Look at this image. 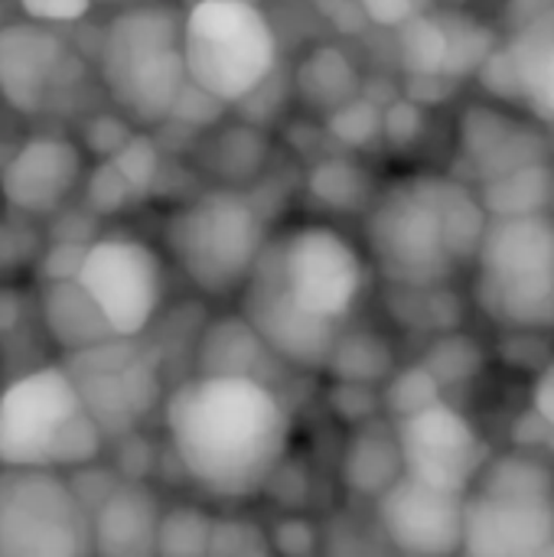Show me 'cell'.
Masks as SVG:
<instances>
[{"label":"cell","mask_w":554,"mask_h":557,"mask_svg":"<svg viewBox=\"0 0 554 557\" xmlns=\"http://www.w3.org/2000/svg\"><path fill=\"white\" fill-rule=\"evenodd\" d=\"M402 473H405V467H402V450H398L395 428L379 424L372 418L362 421L356 428V434L349 437L343 463H340V476H343L346 490L356 493V496L376 499Z\"/></svg>","instance_id":"603a6c76"},{"label":"cell","mask_w":554,"mask_h":557,"mask_svg":"<svg viewBox=\"0 0 554 557\" xmlns=\"http://www.w3.org/2000/svg\"><path fill=\"white\" fill-rule=\"evenodd\" d=\"M480 310L513 333L554 326V215L490 219L473 255Z\"/></svg>","instance_id":"8992f818"},{"label":"cell","mask_w":554,"mask_h":557,"mask_svg":"<svg viewBox=\"0 0 554 557\" xmlns=\"http://www.w3.org/2000/svg\"><path fill=\"white\" fill-rule=\"evenodd\" d=\"M434 0H356V7L376 23V26H389L398 29L402 23H408L411 16H421L431 10Z\"/></svg>","instance_id":"ab89813d"},{"label":"cell","mask_w":554,"mask_h":557,"mask_svg":"<svg viewBox=\"0 0 554 557\" xmlns=\"http://www.w3.org/2000/svg\"><path fill=\"white\" fill-rule=\"evenodd\" d=\"M88 173L85 147L65 134H33L0 166V202L20 219H49L82 189Z\"/></svg>","instance_id":"5bb4252c"},{"label":"cell","mask_w":554,"mask_h":557,"mask_svg":"<svg viewBox=\"0 0 554 557\" xmlns=\"http://www.w3.org/2000/svg\"><path fill=\"white\" fill-rule=\"evenodd\" d=\"M294 85L310 108L330 114L333 108L359 95V72L346 52H340L336 46H320L300 59L294 72Z\"/></svg>","instance_id":"484cf974"},{"label":"cell","mask_w":554,"mask_h":557,"mask_svg":"<svg viewBox=\"0 0 554 557\" xmlns=\"http://www.w3.org/2000/svg\"><path fill=\"white\" fill-rule=\"evenodd\" d=\"M88 522H91V555H153L160 503L137 480L111 483L101 493L98 506L88 509Z\"/></svg>","instance_id":"d6986e66"},{"label":"cell","mask_w":554,"mask_h":557,"mask_svg":"<svg viewBox=\"0 0 554 557\" xmlns=\"http://www.w3.org/2000/svg\"><path fill=\"white\" fill-rule=\"evenodd\" d=\"M212 512L202 506H170L160 509L153 555L167 557H206L212 539Z\"/></svg>","instance_id":"f1b7e54d"},{"label":"cell","mask_w":554,"mask_h":557,"mask_svg":"<svg viewBox=\"0 0 554 557\" xmlns=\"http://www.w3.org/2000/svg\"><path fill=\"white\" fill-rule=\"evenodd\" d=\"M36 313L46 339L56 349H62V356L98 346L114 336L108 320L101 317V310L75 277L46 281L36 297Z\"/></svg>","instance_id":"7402d4cb"},{"label":"cell","mask_w":554,"mask_h":557,"mask_svg":"<svg viewBox=\"0 0 554 557\" xmlns=\"http://www.w3.org/2000/svg\"><path fill=\"white\" fill-rule=\"evenodd\" d=\"M268 542L274 555H313L320 548V529L304 516H291L268 529Z\"/></svg>","instance_id":"8d00e7d4"},{"label":"cell","mask_w":554,"mask_h":557,"mask_svg":"<svg viewBox=\"0 0 554 557\" xmlns=\"http://www.w3.org/2000/svg\"><path fill=\"white\" fill-rule=\"evenodd\" d=\"M183 59L199 91L245 104L274 78L281 46L255 0H196L183 13Z\"/></svg>","instance_id":"52a82bcc"},{"label":"cell","mask_w":554,"mask_h":557,"mask_svg":"<svg viewBox=\"0 0 554 557\" xmlns=\"http://www.w3.org/2000/svg\"><path fill=\"white\" fill-rule=\"evenodd\" d=\"M532 411L554 431V359H549L532 385Z\"/></svg>","instance_id":"60d3db41"},{"label":"cell","mask_w":554,"mask_h":557,"mask_svg":"<svg viewBox=\"0 0 554 557\" xmlns=\"http://www.w3.org/2000/svg\"><path fill=\"white\" fill-rule=\"evenodd\" d=\"M163 431L189 483L222 503L264 493L294 434L274 385L209 372H196L163 398Z\"/></svg>","instance_id":"6da1fadb"},{"label":"cell","mask_w":554,"mask_h":557,"mask_svg":"<svg viewBox=\"0 0 554 557\" xmlns=\"http://www.w3.org/2000/svg\"><path fill=\"white\" fill-rule=\"evenodd\" d=\"M529 3H535V10H542V7H549L552 0H529ZM535 10H532V13H535Z\"/></svg>","instance_id":"b9f144b4"},{"label":"cell","mask_w":554,"mask_h":557,"mask_svg":"<svg viewBox=\"0 0 554 557\" xmlns=\"http://www.w3.org/2000/svg\"><path fill=\"white\" fill-rule=\"evenodd\" d=\"M424 131V111L415 101H392L382 111V137L392 147H411Z\"/></svg>","instance_id":"74e56055"},{"label":"cell","mask_w":554,"mask_h":557,"mask_svg":"<svg viewBox=\"0 0 554 557\" xmlns=\"http://www.w3.org/2000/svg\"><path fill=\"white\" fill-rule=\"evenodd\" d=\"M264 362H281L278 356H271V349L258 339V333L248 326V320L238 317H225L216 320L199 343V372L209 375H251L261 379V366ZM271 385V382H268Z\"/></svg>","instance_id":"cb8c5ba5"},{"label":"cell","mask_w":554,"mask_h":557,"mask_svg":"<svg viewBox=\"0 0 554 557\" xmlns=\"http://www.w3.org/2000/svg\"><path fill=\"white\" fill-rule=\"evenodd\" d=\"M460 552L473 557L554 555V496L467 493Z\"/></svg>","instance_id":"e0dca14e"},{"label":"cell","mask_w":554,"mask_h":557,"mask_svg":"<svg viewBox=\"0 0 554 557\" xmlns=\"http://www.w3.org/2000/svg\"><path fill=\"white\" fill-rule=\"evenodd\" d=\"M398 52H402V62L411 72V78L415 75H444L447 36H444L441 16H434L428 10V13L402 23L398 26Z\"/></svg>","instance_id":"f546056e"},{"label":"cell","mask_w":554,"mask_h":557,"mask_svg":"<svg viewBox=\"0 0 554 557\" xmlns=\"http://www.w3.org/2000/svg\"><path fill=\"white\" fill-rule=\"evenodd\" d=\"M238 300H242V317L258 333V339L271 349V356L297 369H327L340 326L300 310L278 284L264 251L248 284L242 287Z\"/></svg>","instance_id":"2e32d148"},{"label":"cell","mask_w":554,"mask_h":557,"mask_svg":"<svg viewBox=\"0 0 554 557\" xmlns=\"http://www.w3.org/2000/svg\"><path fill=\"white\" fill-rule=\"evenodd\" d=\"M310 193L327 209H359L362 202H372V183L366 170L353 160L333 157L313 166L310 173Z\"/></svg>","instance_id":"4dcf8cb0"},{"label":"cell","mask_w":554,"mask_h":557,"mask_svg":"<svg viewBox=\"0 0 554 557\" xmlns=\"http://www.w3.org/2000/svg\"><path fill=\"white\" fill-rule=\"evenodd\" d=\"M82 62L56 26L13 20L0 23V98L16 114L56 111L78 85Z\"/></svg>","instance_id":"7c38bea8"},{"label":"cell","mask_w":554,"mask_h":557,"mask_svg":"<svg viewBox=\"0 0 554 557\" xmlns=\"http://www.w3.org/2000/svg\"><path fill=\"white\" fill-rule=\"evenodd\" d=\"M88 414L104 441L134 434L163 401V382L153 356L131 336H111L98 346L62 356Z\"/></svg>","instance_id":"8fae6325"},{"label":"cell","mask_w":554,"mask_h":557,"mask_svg":"<svg viewBox=\"0 0 554 557\" xmlns=\"http://www.w3.org/2000/svg\"><path fill=\"white\" fill-rule=\"evenodd\" d=\"M477 196H480L490 219L549 212L554 202V170L549 166V160L516 166L509 173L483 180Z\"/></svg>","instance_id":"d4e9b609"},{"label":"cell","mask_w":554,"mask_h":557,"mask_svg":"<svg viewBox=\"0 0 554 557\" xmlns=\"http://www.w3.org/2000/svg\"><path fill=\"white\" fill-rule=\"evenodd\" d=\"M330 134L346 147H369L382 137V111L366 98H349L327 114Z\"/></svg>","instance_id":"d590c367"},{"label":"cell","mask_w":554,"mask_h":557,"mask_svg":"<svg viewBox=\"0 0 554 557\" xmlns=\"http://www.w3.org/2000/svg\"><path fill=\"white\" fill-rule=\"evenodd\" d=\"M395 437L405 473L451 493H470L493 454L473 421L444 398L398 418Z\"/></svg>","instance_id":"4fadbf2b"},{"label":"cell","mask_w":554,"mask_h":557,"mask_svg":"<svg viewBox=\"0 0 554 557\" xmlns=\"http://www.w3.org/2000/svg\"><path fill=\"white\" fill-rule=\"evenodd\" d=\"M284 294L327 323H343L366 290V255L359 245L327 222H304L264 245Z\"/></svg>","instance_id":"9c48e42d"},{"label":"cell","mask_w":554,"mask_h":557,"mask_svg":"<svg viewBox=\"0 0 554 557\" xmlns=\"http://www.w3.org/2000/svg\"><path fill=\"white\" fill-rule=\"evenodd\" d=\"M160 176V150L150 137H127L118 150L104 153V160L85 173V196L98 215L121 212L140 196L153 189Z\"/></svg>","instance_id":"44dd1931"},{"label":"cell","mask_w":554,"mask_h":557,"mask_svg":"<svg viewBox=\"0 0 554 557\" xmlns=\"http://www.w3.org/2000/svg\"><path fill=\"white\" fill-rule=\"evenodd\" d=\"M487 222L480 196L460 180L418 173L372 196L366 248L392 287H444L473 264Z\"/></svg>","instance_id":"7a4b0ae2"},{"label":"cell","mask_w":554,"mask_h":557,"mask_svg":"<svg viewBox=\"0 0 554 557\" xmlns=\"http://www.w3.org/2000/svg\"><path fill=\"white\" fill-rule=\"evenodd\" d=\"M441 23L447 36L444 75L447 78L473 75L493 49V33L470 16H441Z\"/></svg>","instance_id":"d6a6232c"},{"label":"cell","mask_w":554,"mask_h":557,"mask_svg":"<svg viewBox=\"0 0 554 557\" xmlns=\"http://www.w3.org/2000/svg\"><path fill=\"white\" fill-rule=\"evenodd\" d=\"M444 392L438 385V379L428 372L424 362L418 366H408V369H395L389 379H385V395H382V408L398 421V418H408L434 401H441Z\"/></svg>","instance_id":"836d02e7"},{"label":"cell","mask_w":554,"mask_h":557,"mask_svg":"<svg viewBox=\"0 0 554 557\" xmlns=\"http://www.w3.org/2000/svg\"><path fill=\"white\" fill-rule=\"evenodd\" d=\"M98 78L118 114L131 124H160L186 88L183 13L167 3L118 10L101 29Z\"/></svg>","instance_id":"277c9868"},{"label":"cell","mask_w":554,"mask_h":557,"mask_svg":"<svg viewBox=\"0 0 554 557\" xmlns=\"http://www.w3.org/2000/svg\"><path fill=\"white\" fill-rule=\"evenodd\" d=\"M327 369H333L340 382L372 385V382H385L395 372V359L389 343L372 333H353V336L340 333L327 359Z\"/></svg>","instance_id":"83f0119b"},{"label":"cell","mask_w":554,"mask_h":557,"mask_svg":"<svg viewBox=\"0 0 554 557\" xmlns=\"http://www.w3.org/2000/svg\"><path fill=\"white\" fill-rule=\"evenodd\" d=\"M457 147L480 183L516 166L549 160V144L542 131L496 104H470L460 114Z\"/></svg>","instance_id":"ac0fdd59"},{"label":"cell","mask_w":554,"mask_h":557,"mask_svg":"<svg viewBox=\"0 0 554 557\" xmlns=\"http://www.w3.org/2000/svg\"><path fill=\"white\" fill-rule=\"evenodd\" d=\"M470 493L513 496V499L554 496V470L539 454H529V450H509L500 457L490 454Z\"/></svg>","instance_id":"4316f807"},{"label":"cell","mask_w":554,"mask_h":557,"mask_svg":"<svg viewBox=\"0 0 554 557\" xmlns=\"http://www.w3.org/2000/svg\"><path fill=\"white\" fill-rule=\"evenodd\" d=\"M101 450L104 434L62 362L33 366L0 388V467L82 470Z\"/></svg>","instance_id":"3957f363"},{"label":"cell","mask_w":554,"mask_h":557,"mask_svg":"<svg viewBox=\"0 0 554 557\" xmlns=\"http://www.w3.org/2000/svg\"><path fill=\"white\" fill-rule=\"evenodd\" d=\"M424 366L438 379L441 392H447V388H457V385L473 382L483 372V366H487V352H483V346L473 336L447 333V336H441L431 346Z\"/></svg>","instance_id":"1f68e13d"},{"label":"cell","mask_w":554,"mask_h":557,"mask_svg":"<svg viewBox=\"0 0 554 557\" xmlns=\"http://www.w3.org/2000/svg\"><path fill=\"white\" fill-rule=\"evenodd\" d=\"M75 281L95 300L111 333L131 339H140L153 326L167 294L160 251L131 232L91 238L78 261Z\"/></svg>","instance_id":"30bf717a"},{"label":"cell","mask_w":554,"mask_h":557,"mask_svg":"<svg viewBox=\"0 0 554 557\" xmlns=\"http://www.w3.org/2000/svg\"><path fill=\"white\" fill-rule=\"evenodd\" d=\"M464 499L402 473L382 496H376V519L389 545L402 555L444 557L464 545Z\"/></svg>","instance_id":"9a60e30c"},{"label":"cell","mask_w":554,"mask_h":557,"mask_svg":"<svg viewBox=\"0 0 554 557\" xmlns=\"http://www.w3.org/2000/svg\"><path fill=\"white\" fill-rule=\"evenodd\" d=\"M163 245L186 281L216 300L238 297L268 245L261 209L232 186L196 193L163 225Z\"/></svg>","instance_id":"5b68a950"},{"label":"cell","mask_w":554,"mask_h":557,"mask_svg":"<svg viewBox=\"0 0 554 557\" xmlns=\"http://www.w3.org/2000/svg\"><path fill=\"white\" fill-rule=\"evenodd\" d=\"M95 0H13V7L33 20V23H46V26H69L78 23L91 13Z\"/></svg>","instance_id":"f35d334b"},{"label":"cell","mask_w":554,"mask_h":557,"mask_svg":"<svg viewBox=\"0 0 554 557\" xmlns=\"http://www.w3.org/2000/svg\"><path fill=\"white\" fill-rule=\"evenodd\" d=\"M264 557L271 555L268 532L242 516H216L212 519V539L209 557Z\"/></svg>","instance_id":"e575fe53"},{"label":"cell","mask_w":554,"mask_h":557,"mask_svg":"<svg viewBox=\"0 0 554 557\" xmlns=\"http://www.w3.org/2000/svg\"><path fill=\"white\" fill-rule=\"evenodd\" d=\"M91 555L88 506L59 470L0 467V557Z\"/></svg>","instance_id":"ba28073f"},{"label":"cell","mask_w":554,"mask_h":557,"mask_svg":"<svg viewBox=\"0 0 554 557\" xmlns=\"http://www.w3.org/2000/svg\"><path fill=\"white\" fill-rule=\"evenodd\" d=\"M503 49L516 78V104L554 124V0L529 13Z\"/></svg>","instance_id":"ffe728a7"}]
</instances>
